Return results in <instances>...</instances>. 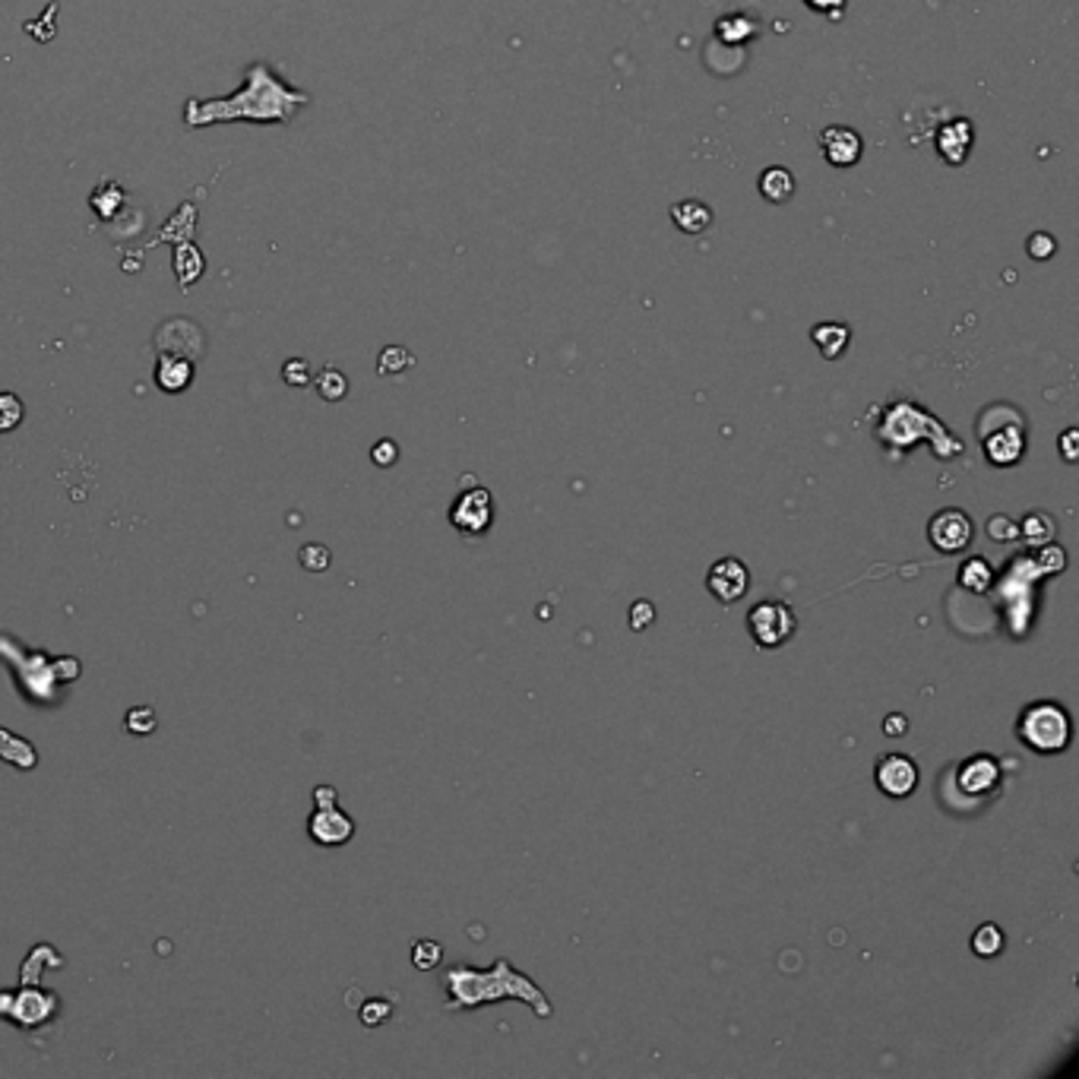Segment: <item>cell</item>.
<instances>
[{"mask_svg": "<svg viewBox=\"0 0 1079 1079\" xmlns=\"http://www.w3.org/2000/svg\"><path fill=\"white\" fill-rule=\"evenodd\" d=\"M959 586H966L969 593H985L991 586V567L985 557H969L959 567Z\"/></svg>", "mask_w": 1079, "mask_h": 1079, "instance_id": "cb8c5ba5", "label": "cell"}, {"mask_svg": "<svg viewBox=\"0 0 1079 1079\" xmlns=\"http://www.w3.org/2000/svg\"><path fill=\"white\" fill-rule=\"evenodd\" d=\"M61 997L39 988V982H22L20 991H0V1016L13 1019L22 1029H42L58 1019Z\"/></svg>", "mask_w": 1079, "mask_h": 1079, "instance_id": "8992f818", "label": "cell"}, {"mask_svg": "<svg viewBox=\"0 0 1079 1079\" xmlns=\"http://www.w3.org/2000/svg\"><path fill=\"white\" fill-rule=\"evenodd\" d=\"M127 731H133V734H150V731H155L153 709H150V706H136V709H131V712H127Z\"/></svg>", "mask_w": 1079, "mask_h": 1079, "instance_id": "e575fe53", "label": "cell"}, {"mask_svg": "<svg viewBox=\"0 0 1079 1079\" xmlns=\"http://www.w3.org/2000/svg\"><path fill=\"white\" fill-rule=\"evenodd\" d=\"M405 368H412V354H409V349H402V346H387L380 352V358H377V371L380 374H402Z\"/></svg>", "mask_w": 1079, "mask_h": 1079, "instance_id": "83f0119b", "label": "cell"}, {"mask_svg": "<svg viewBox=\"0 0 1079 1079\" xmlns=\"http://www.w3.org/2000/svg\"><path fill=\"white\" fill-rule=\"evenodd\" d=\"M1019 532H1023V538H1026L1029 545H1048V542H1055L1058 526H1055V520H1051L1048 513H1029V516L1023 520Z\"/></svg>", "mask_w": 1079, "mask_h": 1079, "instance_id": "603a6c76", "label": "cell"}, {"mask_svg": "<svg viewBox=\"0 0 1079 1079\" xmlns=\"http://www.w3.org/2000/svg\"><path fill=\"white\" fill-rule=\"evenodd\" d=\"M652 620H656V608H652V602L639 598V602L630 605V612H627V624H630V630H646Z\"/></svg>", "mask_w": 1079, "mask_h": 1079, "instance_id": "d6a6232c", "label": "cell"}, {"mask_svg": "<svg viewBox=\"0 0 1079 1079\" xmlns=\"http://www.w3.org/2000/svg\"><path fill=\"white\" fill-rule=\"evenodd\" d=\"M371 460H374V465H393L399 460V446H397V441H377L374 446H371Z\"/></svg>", "mask_w": 1079, "mask_h": 1079, "instance_id": "74e56055", "label": "cell"}, {"mask_svg": "<svg viewBox=\"0 0 1079 1079\" xmlns=\"http://www.w3.org/2000/svg\"><path fill=\"white\" fill-rule=\"evenodd\" d=\"M194 380V361L184 358V354H172L162 352L158 361H155V387L165 390V393H181L187 390Z\"/></svg>", "mask_w": 1079, "mask_h": 1079, "instance_id": "ac0fdd59", "label": "cell"}, {"mask_svg": "<svg viewBox=\"0 0 1079 1079\" xmlns=\"http://www.w3.org/2000/svg\"><path fill=\"white\" fill-rule=\"evenodd\" d=\"M972 949H975L978 956H985V959L997 956V953L1004 949V934H1000V927L997 925L978 927V931L972 934Z\"/></svg>", "mask_w": 1079, "mask_h": 1079, "instance_id": "484cf974", "label": "cell"}, {"mask_svg": "<svg viewBox=\"0 0 1079 1079\" xmlns=\"http://www.w3.org/2000/svg\"><path fill=\"white\" fill-rule=\"evenodd\" d=\"M719 39H726V42H748L750 35H753V20H748V17H726V20H719Z\"/></svg>", "mask_w": 1079, "mask_h": 1079, "instance_id": "f1b7e54d", "label": "cell"}, {"mask_svg": "<svg viewBox=\"0 0 1079 1079\" xmlns=\"http://www.w3.org/2000/svg\"><path fill=\"white\" fill-rule=\"evenodd\" d=\"M282 380L288 387H308L310 383V364L305 358H291L282 364Z\"/></svg>", "mask_w": 1079, "mask_h": 1079, "instance_id": "836d02e7", "label": "cell"}, {"mask_svg": "<svg viewBox=\"0 0 1079 1079\" xmlns=\"http://www.w3.org/2000/svg\"><path fill=\"white\" fill-rule=\"evenodd\" d=\"M155 346H158V352L184 354V358L197 361L203 349H206V339H203V330H199L194 320L175 317V320H168V323L158 327Z\"/></svg>", "mask_w": 1079, "mask_h": 1079, "instance_id": "7c38bea8", "label": "cell"}, {"mask_svg": "<svg viewBox=\"0 0 1079 1079\" xmlns=\"http://www.w3.org/2000/svg\"><path fill=\"white\" fill-rule=\"evenodd\" d=\"M927 538L931 545L944 554H956V551L969 548L972 542V520L969 513H963L959 507H947L931 516L927 523Z\"/></svg>", "mask_w": 1079, "mask_h": 1079, "instance_id": "ba28073f", "label": "cell"}, {"mask_svg": "<svg viewBox=\"0 0 1079 1079\" xmlns=\"http://www.w3.org/2000/svg\"><path fill=\"white\" fill-rule=\"evenodd\" d=\"M308 833L317 845L339 849L354 836V820L349 814H342L336 804L332 808H317L308 820Z\"/></svg>", "mask_w": 1079, "mask_h": 1079, "instance_id": "4fadbf2b", "label": "cell"}, {"mask_svg": "<svg viewBox=\"0 0 1079 1079\" xmlns=\"http://www.w3.org/2000/svg\"><path fill=\"white\" fill-rule=\"evenodd\" d=\"M760 194L770 199V203H785V199H792L794 175L789 172V168H782V165L767 168V172L760 175Z\"/></svg>", "mask_w": 1079, "mask_h": 1079, "instance_id": "7402d4cb", "label": "cell"}, {"mask_svg": "<svg viewBox=\"0 0 1079 1079\" xmlns=\"http://www.w3.org/2000/svg\"><path fill=\"white\" fill-rule=\"evenodd\" d=\"M0 757H3L7 763H13L17 770H35V767H39L35 744L25 741V738H20V734H13V731H7V728H0Z\"/></svg>", "mask_w": 1079, "mask_h": 1079, "instance_id": "d6986e66", "label": "cell"}, {"mask_svg": "<svg viewBox=\"0 0 1079 1079\" xmlns=\"http://www.w3.org/2000/svg\"><path fill=\"white\" fill-rule=\"evenodd\" d=\"M988 535H991L994 542H1014L1016 535H1019V526H1016L1007 513H994L991 520H988Z\"/></svg>", "mask_w": 1079, "mask_h": 1079, "instance_id": "1f68e13d", "label": "cell"}, {"mask_svg": "<svg viewBox=\"0 0 1079 1079\" xmlns=\"http://www.w3.org/2000/svg\"><path fill=\"white\" fill-rule=\"evenodd\" d=\"M1016 734L1036 753H1060L1070 744V716L1055 700H1038L1023 709V716L1016 722Z\"/></svg>", "mask_w": 1079, "mask_h": 1079, "instance_id": "5b68a950", "label": "cell"}, {"mask_svg": "<svg viewBox=\"0 0 1079 1079\" xmlns=\"http://www.w3.org/2000/svg\"><path fill=\"white\" fill-rule=\"evenodd\" d=\"M804 3L826 17H842V10H845V0H804Z\"/></svg>", "mask_w": 1079, "mask_h": 1079, "instance_id": "60d3db41", "label": "cell"}, {"mask_svg": "<svg viewBox=\"0 0 1079 1079\" xmlns=\"http://www.w3.org/2000/svg\"><path fill=\"white\" fill-rule=\"evenodd\" d=\"M956 782H959V789L966 794H988L1000 782V763L994 760L991 753H975V757H969L963 767H959V772H956Z\"/></svg>", "mask_w": 1079, "mask_h": 1079, "instance_id": "2e32d148", "label": "cell"}, {"mask_svg": "<svg viewBox=\"0 0 1079 1079\" xmlns=\"http://www.w3.org/2000/svg\"><path fill=\"white\" fill-rule=\"evenodd\" d=\"M820 150H823V155H826L830 165H836V168H849V165H855V162L861 158V153H864V140H861L859 131H852V127H826V131L820 133Z\"/></svg>", "mask_w": 1079, "mask_h": 1079, "instance_id": "9a60e30c", "label": "cell"}, {"mask_svg": "<svg viewBox=\"0 0 1079 1079\" xmlns=\"http://www.w3.org/2000/svg\"><path fill=\"white\" fill-rule=\"evenodd\" d=\"M310 105L305 89L282 83L269 64H250L244 73V86L225 99H187L184 124L187 127H209L228 121L247 124H288L298 111Z\"/></svg>", "mask_w": 1079, "mask_h": 1079, "instance_id": "6da1fadb", "label": "cell"}, {"mask_svg": "<svg viewBox=\"0 0 1079 1079\" xmlns=\"http://www.w3.org/2000/svg\"><path fill=\"white\" fill-rule=\"evenodd\" d=\"M877 434H881V441L896 443V446H900V443L908 446V443H915L918 438H934L941 456H949V453H959V450H963V443L956 441V438H949L947 428H944L941 421L931 419L927 412H922V409L912 405V402H896V405H890L886 415H883V424Z\"/></svg>", "mask_w": 1079, "mask_h": 1079, "instance_id": "277c9868", "label": "cell"}, {"mask_svg": "<svg viewBox=\"0 0 1079 1079\" xmlns=\"http://www.w3.org/2000/svg\"><path fill=\"white\" fill-rule=\"evenodd\" d=\"M671 222L681 228L684 235H700L712 225V209L700 203V199H684L671 209Z\"/></svg>", "mask_w": 1079, "mask_h": 1079, "instance_id": "ffe728a7", "label": "cell"}, {"mask_svg": "<svg viewBox=\"0 0 1079 1079\" xmlns=\"http://www.w3.org/2000/svg\"><path fill=\"white\" fill-rule=\"evenodd\" d=\"M1036 561L1038 567H1041L1045 573H1060L1063 571V564H1067V557H1063V551H1060L1058 545H1048V548L1038 551Z\"/></svg>", "mask_w": 1079, "mask_h": 1079, "instance_id": "8d00e7d4", "label": "cell"}, {"mask_svg": "<svg viewBox=\"0 0 1079 1079\" xmlns=\"http://www.w3.org/2000/svg\"><path fill=\"white\" fill-rule=\"evenodd\" d=\"M1026 247H1029V254H1032L1036 260H1048V257H1051V254L1058 250V244H1055V238H1051V235H1045V232H1038L1036 238H1032V242L1026 244Z\"/></svg>", "mask_w": 1079, "mask_h": 1079, "instance_id": "f35d334b", "label": "cell"}, {"mask_svg": "<svg viewBox=\"0 0 1079 1079\" xmlns=\"http://www.w3.org/2000/svg\"><path fill=\"white\" fill-rule=\"evenodd\" d=\"M314 387H317L320 399H327V402H339V399H346V393H349V380H346L342 371H336V368H323L317 374V380H314Z\"/></svg>", "mask_w": 1079, "mask_h": 1079, "instance_id": "d4e9b609", "label": "cell"}, {"mask_svg": "<svg viewBox=\"0 0 1079 1079\" xmlns=\"http://www.w3.org/2000/svg\"><path fill=\"white\" fill-rule=\"evenodd\" d=\"M443 991L450 997L446 1010H475L497 1000H523L530 1004L538 1019L551 1016V1000L545 991L532 982L530 975L516 972L510 959H497L491 969H472V966H450L443 972Z\"/></svg>", "mask_w": 1079, "mask_h": 1079, "instance_id": "7a4b0ae2", "label": "cell"}, {"mask_svg": "<svg viewBox=\"0 0 1079 1079\" xmlns=\"http://www.w3.org/2000/svg\"><path fill=\"white\" fill-rule=\"evenodd\" d=\"M441 959H443V947L438 944V941H419V944L412 947V963H415V969L421 972L438 969Z\"/></svg>", "mask_w": 1079, "mask_h": 1079, "instance_id": "f546056e", "label": "cell"}, {"mask_svg": "<svg viewBox=\"0 0 1079 1079\" xmlns=\"http://www.w3.org/2000/svg\"><path fill=\"white\" fill-rule=\"evenodd\" d=\"M25 405L17 393H0V434H10L22 424Z\"/></svg>", "mask_w": 1079, "mask_h": 1079, "instance_id": "4316f807", "label": "cell"}, {"mask_svg": "<svg viewBox=\"0 0 1079 1079\" xmlns=\"http://www.w3.org/2000/svg\"><path fill=\"white\" fill-rule=\"evenodd\" d=\"M874 782L886 798H908L918 789V767L905 753H883L874 767Z\"/></svg>", "mask_w": 1079, "mask_h": 1079, "instance_id": "9c48e42d", "label": "cell"}, {"mask_svg": "<svg viewBox=\"0 0 1079 1079\" xmlns=\"http://www.w3.org/2000/svg\"><path fill=\"white\" fill-rule=\"evenodd\" d=\"M0 661H10L20 690L35 703H58L61 684L76 681L83 671L76 659H51L39 649L20 646L13 637H0Z\"/></svg>", "mask_w": 1079, "mask_h": 1079, "instance_id": "3957f363", "label": "cell"}, {"mask_svg": "<svg viewBox=\"0 0 1079 1079\" xmlns=\"http://www.w3.org/2000/svg\"><path fill=\"white\" fill-rule=\"evenodd\" d=\"M908 731V719H905L903 712H890L886 719H883V734L886 738H900V734H905Z\"/></svg>", "mask_w": 1079, "mask_h": 1079, "instance_id": "ab89813d", "label": "cell"}, {"mask_svg": "<svg viewBox=\"0 0 1079 1079\" xmlns=\"http://www.w3.org/2000/svg\"><path fill=\"white\" fill-rule=\"evenodd\" d=\"M794 612L779 598H763L748 612V634L757 649H779L794 637Z\"/></svg>", "mask_w": 1079, "mask_h": 1079, "instance_id": "52a82bcc", "label": "cell"}, {"mask_svg": "<svg viewBox=\"0 0 1079 1079\" xmlns=\"http://www.w3.org/2000/svg\"><path fill=\"white\" fill-rule=\"evenodd\" d=\"M972 140H975V131H972L969 117H953L937 131V153L947 165H963L972 150Z\"/></svg>", "mask_w": 1079, "mask_h": 1079, "instance_id": "e0dca14e", "label": "cell"}, {"mask_svg": "<svg viewBox=\"0 0 1079 1079\" xmlns=\"http://www.w3.org/2000/svg\"><path fill=\"white\" fill-rule=\"evenodd\" d=\"M491 516H494V501L485 487L475 485L472 491H463L456 497V504L450 507V523L465 535H482L491 526Z\"/></svg>", "mask_w": 1079, "mask_h": 1079, "instance_id": "8fae6325", "label": "cell"}, {"mask_svg": "<svg viewBox=\"0 0 1079 1079\" xmlns=\"http://www.w3.org/2000/svg\"><path fill=\"white\" fill-rule=\"evenodd\" d=\"M298 561H301V567H308L310 573H323L327 567H330V548L310 542V545H305V548L298 551Z\"/></svg>", "mask_w": 1079, "mask_h": 1079, "instance_id": "4dcf8cb0", "label": "cell"}, {"mask_svg": "<svg viewBox=\"0 0 1079 1079\" xmlns=\"http://www.w3.org/2000/svg\"><path fill=\"white\" fill-rule=\"evenodd\" d=\"M390 1014H393V1004H390V1000H368V1004L361 1007V1023L374 1029V1026H380V1023H387Z\"/></svg>", "mask_w": 1079, "mask_h": 1079, "instance_id": "d590c367", "label": "cell"}, {"mask_svg": "<svg viewBox=\"0 0 1079 1079\" xmlns=\"http://www.w3.org/2000/svg\"><path fill=\"white\" fill-rule=\"evenodd\" d=\"M1077 438H1079L1077 428L1063 431V438H1060V453H1063V460H1067V463H1073V460H1077Z\"/></svg>", "mask_w": 1079, "mask_h": 1079, "instance_id": "b9f144b4", "label": "cell"}, {"mask_svg": "<svg viewBox=\"0 0 1079 1079\" xmlns=\"http://www.w3.org/2000/svg\"><path fill=\"white\" fill-rule=\"evenodd\" d=\"M811 336H814L816 349H820L823 358H839L852 342V330L845 323H816Z\"/></svg>", "mask_w": 1079, "mask_h": 1079, "instance_id": "44dd1931", "label": "cell"}, {"mask_svg": "<svg viewBox=\"0 0 1079 1079\" xmlns=\"http://www.w3.org/2000/svg\"><path fill=\"white\" fill-rule=\"evenodd\" d=\"M706 589L716 602L722 605H734L738 598H744L750 589V571L738 561V557H722L716 561L709 573H706Z\"/></svg>", "mask_w": 1079, "mask_h": 1079, "instance_id": "30bf717a", "label": "cell"}, {"mask_svg": "<svg viewBox=\"0 0 1079 1079\" xmlns=\"http://www.w3.org/2000/svg\"><path fill=\"white\" fill-rule=\"evenodd\" d=\"M985 438V453L994 465H1014L1023 456V421L1014 415L1010 424H997L994 431L982 428Z\"/></svg>", "mask_w": 1079, "mask_h": 1079, "instance_id": "5bb4252c", "label": "cell"}, {"mask_svg": "<svg viewBox=\"0 0 1079 1079\" xmlns=\"http://www.w3.org/2000/svg\"><path fill=\"white\" fill-rule=\"evenodd\" d=\"M336 798H339V794H336L332 785H317V789H314V801H317V808H332Z\"/></svg>", "mask_w": 1079, "mask_h": 1079, "instance_id": "7bdbcfd3", "label": "cell"}]
</instances>
